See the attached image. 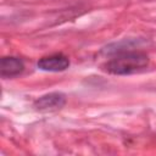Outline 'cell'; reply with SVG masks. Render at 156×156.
<instances>
[{
  "label": "cell",
  "mask_w": 156,
  "mask_h": 156,
  "mask_svg": "<svg viewBox=\"0 0 156 156\" xmlns=\"http://www.w3.org/2000/svg\"><path fill=\"white\" fill-rule=\"evenodd\" d=\"M149 65V56L143 51L126 50L113 54V57L102 65V69L115 76L133 74Z\"/></svg>",
  "instance_id": "obj_1"
},
{
  "label": "cell",
  "mask_w": 156,
  "mask_h": 156,
  "mask_svg": "<svg viewBox=\"0 0 156 156\" xmlns=\"http://www.w3.org/2000/svg\"><path fill=\"white\" fill-rule=\"evenodd\" d=\"M67 102V98L63 93L54 91L41 95L33 102V107L40 112H51L62 108Z\"/></svg>",
  "instance_id": "obj_2"
},
{
  "label": "cell",
  "mask_w": 156,
  "mask_h": 156,
  "mask_svg": "<svg viewBox=\"0 0 156 156\" xmlns=\"http://www.w3.org/2000/svg\"><path fill=\"white\" fill-rule=\"evenodd\" d=\"M37 66L45 72H62L69 67V58L63 54H52L39 58Z\"/></svg>",
  "instance_id": "obj_3"
},
{
  "label": "cell",
  "mask_w": 156,
  "mask_h": 156,
  "mask_svg": "<svg viewBox=\"0 0 156 156\" xmlns=\"http://www.w3.org/2000/svg\"><path fill=\"white\" fill-rule=\"evenodd\" d=\"M24 69V63L20 57L4 56L0 60V76L2 78H13L21 74Z\"/></svg>",
  "instance_id": "obj_4"
}]
</instances>
